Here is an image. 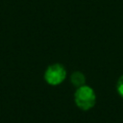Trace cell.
I'll list each match as a JSON object with an SVG mask.
<instances>
[{"label":"cell","mask_w":123,"mask_h":123,"mask_svg":"<svg viewBox=\"0 0 123 123\" xmlns=\"http://www.w3.org/2000/svg\"><path fill=\"white\" fill-rule=\"evenodd\" d=\"M66 77V70L61 63H54L47 67L44 73V79L47 84L51 86H58L62 84Z\"/></svg>","instance_id":"cell-2"},{"label":"cell","mask_w":123,"mask_h":123,"mask_svg":"<svg viewBox=\"0 0 123 123\" xmlns=\"http://www.w3.org/2000/svg\"><path fill=\"white\" fill-rule=\"evenodd\" d=\"M74 101L79 109L88 111L94 107L96 103V95L90 86L85 85L76 89L74 93Z\"/></svg>","instance_id":"cell-1"},{"label":"cell","mask_w":123,"mask_h":123,"mask_svg":"<svg viewBox=\"0 0 123 123\" xmlns=\"http://www.w3.org/2000/svg\"><path fill=\"white\" fill-rule=\"evenodd\" d=\"M116 90H117V93L123 98V75L119 77L118 81H117V84H116Z\"/></svg>","instance_id":"cell-4"},{"label":"cell","mask_w":123,"mask_h":123,"mask_svg":"<svg viewBox=\"0 0 123 123\" xmlns=\"http://www.w3.org/2000/svg\"><path fill=\"white\" fill-rule=\"evenodd\" d=\"M70 80H71L72 85H73L74 86H76L77 88L80 87V86H85V83H86V77H85V75H84L82 72H80V71H75V72H73L72 75H71Z\"/></svg>","instance_id":"cell-3"}]
</instances>
